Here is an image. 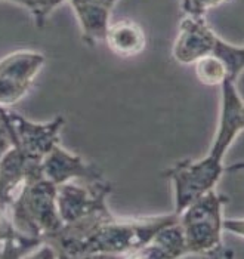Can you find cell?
I'll return each mask as SVG.
<instances>
[{"label":"cell","instance_id":"cell-10","mask_svg":"<svg viewBox=\"0 0 244 259\" xmlns=\"http://www.w3.org/2000/svg\"><path fill=\"white\" fill-rule=\"evenodd\" d=\"M119 0H67L74 11L81 30V39L89 46L105 41L110 18Z\"/></svg>","mask_w":244,"mask_h":259},{"label":"cell","instance_id":"cell-18","mask_svg":"<svg viewBox=\"0 0 244 259\" xmlns=\"http://www.w3.org/2000/svg\"><path fill=\"white\" fill-rule=\"evenodd\" d=\"M11 145H12V142H11L5 120L2 117V111H0V157L11 148Z\"/></svg>","mask_w":244,"mask_h":259},{"label":"cell","instance_id":"cell-7","mask_svg":"<svg viewBox=\"0 0 244 259\" xmlns=\"http://www.w3.org/2000/svg\"><path fill=\"white\" fill-rule=\"evenodd\" d=\"M46 64V57L28 49H18L0 58V107H12L31 89Z\"/></svg>","mask_w":244,"mask_h":259},{"label":"cell","instance_id":"cell-9","mask_svg":"<svg viewBox=\"0 0 244 259\" xmlns=\"http://www.w3.org/2000/svg\"><path fill=\"white\" fill-rule=\"evenodd\" d=\"M40 169L43 178L55 185H61L68 181H98L105 178L98 166L62 148L61 144L55 145L43 159Z\"/></svg>","mask_w":244,"mask_h":259},{"label":"cell","instance_id":"cell-4","mask_svg":"<svg viewBox=\"0 0 244 259\" xmlns=\"http://www.w3.org/2000/svg\"><path fill=\"white\" fill-rule=\"evenodd\" d=\"M204 55L221 61L231 81H237L244 71V45H234L219 37L206 18L183 15L173 45V58L181 64H194Z\"/></svg>","mask_w":244,"mask_h":259},{"label":"cell","instance_id":"cell-16","mask_svg":"<svg viewBox=\"0 0 244 259\" xmlns=\"http://www.w3.org/2000/svg\"><path fill=\"white\" fill-rule=\"evenodd\" d=\"M15 240V228L12 225V221L9 218L8 212L0 207V246L2 252H5L12 241Z\"/></svg>","mask_w":244,"mask_h":259},{"label":"cell","instance_id":"cell-6","mask_svg":"<svg viewBox=\"0 0 244 259\" xmlns=\"http://www.w3.org/2000/svg\"><path fill=\"white\" fill-rule=\"evenodd\" d=\"M113 185L107 178L98 181H68L57 187V204L64 224L111 212L108 196Z\"/></svg>","mask_w":244,"mask_h":259},{"label":"cell","instance_id":"cell-11","mask_svg":"<svg viewBox=\"0 0 244 259\" xmlns=\"http://www.w3.org/2000/svg\"><path fill=\"white\" fill-rule=\"evenodd\" d=\"M179 220V218H178ZM188 255L186 243L179 222L169 224L159 230L142 249H139L132 258L145 259H175Z\"/></svg>","mask_w":244,"mask_h":259},{"label":"cell","instance_id":"cell-15","mask_svg":"<svg viewBox=\"0 0 244 259\" xmlns=\"http://www.w3.org/2000/svg\"><path fill=\"white\" fill-rule=\"evenodd\" d=\"M226 0H181V9L183 15L196 17V18H206V14L222 5Z\"/></svg>","mask_w":244,"mask_h":259},{"label":"cell","instance_id":"cell-2","mask_svg":"<svg viewBox=\"0 0 244 259\" xmlns=\"http://www.w3.org/2000/svg\"><path fill=\"white\" fill-rule=\"evenodd\" d=\"M243 131L244 101L235 88V81L226 80L221 84L219 121L209 151L200 160H183L164 172L173 188V212L179 213L191 201L218 185L226 172L225 156Z\"/></svg>","mask_w":244,"mask_h":259},{"label":"cell","instance_id":"cell-14","mask_svg":"<svg viewBox=\"0 0 244 259\" xmlns=\"http://www.w3.org/2000/svg\"><path fill=\"white\" fill-rule=\"evenodd\" d=\"M8 2H12V3H17L22 8H25L33 20L34 24L43 28L46 25V21L49 18V15L58 8L61 6L62 3H65L67 0H8Z\"/></svg>","mask_w":244,"mask_h":259},{"label":"cell","instance_id":"cell-8","mask_svg":"<svg viewBox=\"0 0 244 259\" xmlns=\"http://www.w3.org/2000/svg\"><path fill=\"white\" fill-rule=\"evenodd\" d=\"M41 164L27 159L14 145L0 157V207L8 212L22 188L41 175Z\"/></svg>","mask_w":244,"mask_h":259},{"label":"cell","instance_id":"cell-13","mask_svg":"<svg viewBox=\"0 0 244 259\" xmlns=\"http://www.w3.org/2000/svg\"><path fill=\"white\" fill-rule=\"evenodd\" d=\"M199 80L207 86H221L228 79L225 65L212 55H204L194 62Z\"/></svg>","mask_w":244,"mask_h":259},{"label":"cell","instance_id":"cell-12","mask_svg":"<svg viewBox=\"0 0 244 259\" xmlns=\"http://www.w3.org/2000/svg\"><path fill=\"white\" fill-rule=\"evenodd\" d=\"M107 46L119 57L130 58L141 54L145 49L147 37L142 27L135 21L122 20L110 24L105 34Z\"/></svg>","mask_w":244,"mask_h":259},{"label":"cell","instance_id":"cell-17","mask_svg":"<svg viewBox=\"0 0 244 259\" xmlns=\"http://www.w3.org/2000/svg\"><path fill=\"white\" fill-rule=\"evenodd\" d=\"M224 231L244 239V218H225Z\"/></svg>","mask_w":244,"mask_h":259},{"label":"cell","instance_id":"cell-1","mask_svg":"<svg viewBox=\"0 0 244 259\" xmlns=\"http://www.w3.org/2000/svg\"><path fill=\"white\" fill-rule=\"evenodd\" d=\"M178 213L141 218H102L64 224L47 244L55 258H132L163 227L178 221Z\"/></svg>","mask_w":244,"mask_h":259},{"label":"cell","instance_id":"cell-5","mask_svg":"<svg viewBox=\"0 0 244 259\" xmlns=\"http://www.w3.org/2000/svg\"><path fill=\"white\" fill-rule=\"evenodd\" d=\"M9 138L14 147L36 164H41L51 150L61 142V132L65 124L62 116L49 121H33L14 111L12 107H0Z\"/></svg>","mask_w":244,"mask_h":259},{"label":"cell","instance_id":"cell-3","mask_svg":"<svg viewBox=\"0 0 244 259\" xmlns=\"http://www.w3.org/2000/svg\"><path fill=\"white\" fill-rule=\"evenodd\" d=\"M225 199L215 188L191 201L178 213L179 225L182 228L188 255H207V256H231L225 249L224 207Z\"/></svg>","mask_w":244,"mask_h":259}]
</instances>
